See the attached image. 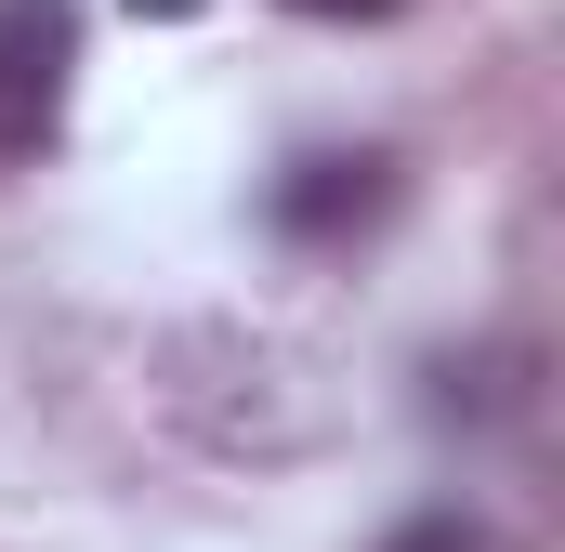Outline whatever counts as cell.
<instances>
[{"label": "cell", "instance_id": "cell-1", "mask_svg": "<svg viewBox=\"0 0 565 552\" xmlns=\"http://www.w3.org/2000/svg\"><path fill=\"white\" fill-rule=\"evenodd\" d=\"M66 66H79V0H0V158L53 132Z\"/></svg>", "mask_w": 565, "mask_h": 552}, {"label": "cell", "instance_id": "cell-2", "mask_svg": "<svg viewBox=\"0 0 565 552\" xmlns=\"http://www.w3.org/2000/svg\"><path fill=\"white\" fill-rule=\"evenodd\" d=\"M382 211H395V158L382 145H316V158L277 171V237H302V251H342Z\"/></svg>", "mask_w": 565, "mask_h": 552}, {"label": "cell", "instance_id": "cell-3", "mask_svg": "<svg viewBox=\"0 0 565 552\" xmlns=\"http://www.w3.org/2000/svg\"><path fill=\"white\" fill-rule=\"evenodd\" d=\"M382 552H500V540H487L473 513H422V527H395Z\"/></svg>", "mask_w": 565, "mask_h": 552}, {"label": "cell", "instance_id": "cell-4", "mask_svg": "<svg viewBox=\"0 0 565 552\" xmlns=\"http://www.w3.org/2000/svg\"><path fill=\"white\" fill-rule=\"evenodd\" d=\"M277 13H316V26H382V13H408V0H277Z\"/></svg>", "mask_w": 565, "mask_h": 552}, {"label": "cell", "instance_id": "cell-5", "mask_svg": "<svg viewBox=\"0 0 565 552\" xmlns=\"http://www.w3.org/2000/svg\"><path fill=\"white\" fill-rule=\"evenodd\" d=\"M132 13H198V0H132Z\"/></svg>", "mask_w": 565, "mask_h": 552}]
</instances>
